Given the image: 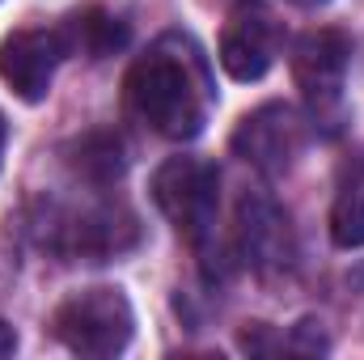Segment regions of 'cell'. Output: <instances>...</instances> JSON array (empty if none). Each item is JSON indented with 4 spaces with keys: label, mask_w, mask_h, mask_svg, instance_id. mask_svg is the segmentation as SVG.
I'll use <instances>...</instances> for the list:
<instances>
[{
    "label": "cell",
    "mask_w": 364,
    "mask_h": 360,
    "mask_svg": "<svg viewBox=\"0 0 364 360\" xmlns=\"http://www.w3.org/2000/svg\"><path fill=\"white\" fill-rule=\"evenodd\" d=\"M301 149H305V123L284 102H267V106L250 110L233 132V153L272 179L301 157Z\"/></svg>",
    "instance_id": "8992f818"
},
{
    "label": "cell",
    "mask_w": 364,
    "mask_h": 360,
    "mask_svg": "<svg viewBox=\"0 0 364 360\" xmlns=\"http://www.w3.org/2000/svg\"><path fill=\"white\" fill-rule=\"evenodd\" d=\"M331 242L339 250H360L364 246V162H343L335 203H331Z\"/></svg>",
    "instance_id": "30bf717a"
},
{
    "label": "cell",
    "mask_w": 364,
    "mask_h": 360,
    "mask_svg": "<svg viewBox=\"0 0 364 360\" xmlns=\"http://www.w3.org/2000/svg\"><path fill=\"white\" fill-rule=\"evenodd\" d=\"M51 327H55V339L68 352L102 360L132 344L136 314H132V301L119 288H81L55 309Z\"/></svg>",
    "instance_id": "7a4b0ae2"
},
{
    "label": "cell",
    "mask_w": 364,
    "mask_h": 360,
    "mask_svg": "<svg viewBox=\"0 0 364 360\" xmlns=\"http://www.w3.org/2000/svg\"><path fill=\"white\" fill-rule=\"evenodd\" d=\"M64 55H68V43L60 30H43V26L13 30L0 43V81L21 102H43L51 93L55 68Z\"/></svg>",
    "instance_id": "ba28073f"
},
{
    "label": "cell",
    "mask_w": 364,
    "mask_h": 360,
    "mask_svg": "<svg viewBox=\"0 0 364 360\" xmlns=\"http://www.w3.org/2000/svg\"><path fill=\"white\" fill-rule=\"evenodd\" d=\"M292 4H305V9H314V4H322V0H292Z\"/></svg>",
    "instance_id": "9a60e30c"
},
{
    "label": "cell",
    "mask_w": 364,
    "mask_h": 360,
    "mask_svg": "<svg viewBox=\"0 0 364 360\" xmlns=\"http://www.w3.org/2000/svg\"><path fill=\"white\" fill-rule=\"evenodd\" d=\"M275 55H279V26H275V13L263 0H237L225 30H220V68L250 85V81H263L272 73Z\"/></svg>",
    "instance_id": "277c9868"
},
{
    "label": "cell",
    "mask_w": 364,
    "mask_h": 360,
    "mask_svg": "<svg viewBox=\"0 0 364 360\" xmlns=\"http://www.w3.org/2000/svg\"><path fill=\"white\" fill-rule=\"evenodd\" d=\"M237 250L259 275H284L296 259L288 212L267 191H246L237 199Z\"/></svg>",
    "instance_id": "52a82bcc"
},
{
    "label": "cell",
    "mask_w": 364,
    "mask_h": 360,
    "mask_svg": "<svg viewBox=\"0 0 364 360\" xmlns=\"http://www.w3.org/2000/svg\"><path fill=\"white\" fill-rule=\"evenodd\" d=\"M4 144H9V123H4V115H0V166H4Z\"/></svg>",
    "instance_id": "5bb4252c"
},
{
    "label": "cell",
    "mask_w": 364,
    "mask_h": 360,
    "mask_svg": "<svg viewBox=\"0 0 364 360\" xmlns=\"http://www.w3.org/2000/svg\"><path fill=\"white\" fill-rule=\"evenodd\" d=\"M13 352H17V331H13V327L0 318V360L13 356Z\"/></svg>",
    "instance_id": "4fadbf2b"
},
{
    "label": "cell",
    "mask_w": 364,
    "mask_h": 360,
    "mask_svg": "<svg viewBox=\"0 0 364 360\" xmlns=\"http://www.w3.org/2000/svg\"><path fill=\"white\" fill-rule=\"evenodd\" d=\"M132 242H136V221L114 208H93L81 216H68V225H60V238H55V246L64 255H81V259H97V263L127 250Z\"/></svg>",
    "instance_id": "9c48e42d"
},
{
    "label": "cell",
    "mask_w": 364,
    "mask_h": 360,
    "mask_svg": "<svg viewBox=\"0 0 364 360\" xmlns=\"http://www.w3.org/2000/svg\"><path fill=\"white\" fill-rule=\"evenodd\" d=\"M64 43H68V51H85L90 60H106V55H114L123 43H127V26L110 13V9H81L64 30Z\"/></svg>",
    "instance_id": "8fae6325"
},
{
    "label": "cell",
    "mask_w": 364,
    "mask_h": 360,
    "mask_svg": "<svg viewBox=\"0 0 364 360\" xmlns=\"http://www.w3.org/2000/svg\"><path fill=\"white\" fill-rule=\"evenodd\" d=\"M68 166L81 174L85 182H97V186H106V182H114L123 174V140L114 136V132H85L73 149H68Z\"/></svg>",
    "instance_id": "7c38bea8"
},
{
    "label": "cell",
    "mask_w": 364,
    "mask_h": 360,
    "mask_svg": "<svg viewBox=\"0 0 364 360\" xmlns=\"http://www.w3.org/2000/svg\"><path fill=\"white\" fill-rule=\"evenodd\" d=\"M127 106L166 140H191L203 127L208 93L186 55L166 47L140 55L127 68Z\"/></svg>",
    "instance_id": "6da1fadb"
},
{
    "label": "cell",
    "mask_w": 364,
    "mask_h": 360,
    "mask_svg": "<svg viewBox=\"0 0 364 360\" xmlns=\"http://www.w3.org/2000/svg\"><path fill=\"white\" fill-rule=\"evenodd\" d=\"M216 191H220L216 166H208L199 157H170L153 174V203L178 233L195 238V242H203L212 229Z\"/></svg>",
    "instance_id": "3957f363"
},
{
    "label": "cell",
    "mask_w": 364,
    "mask_h": 360,
    "mask_svg": "<svg viewBox=\"0 0 364 360\" xmlns=\"http://www.w3.org/2000/svg\"><path fill=\"white\" fill-rule=\"evenodd\" d=\"M348 64H352V38L343 30L322 26V30H305L296 38V47H292V81H296L301 97L318 115L339 106Z\"/></svg>",
    "instance_id": "5b68a950"
}]
</instances>
